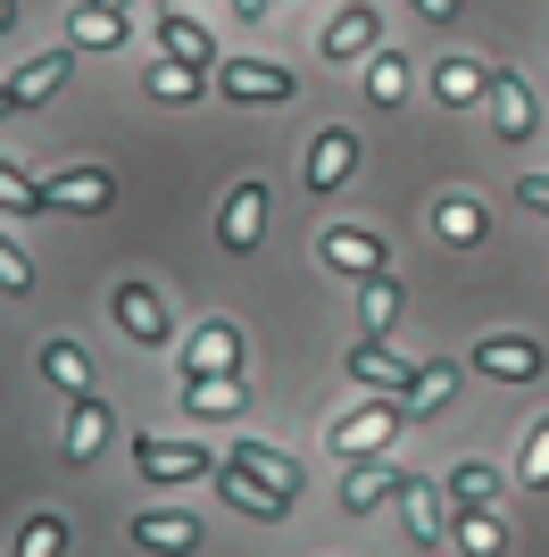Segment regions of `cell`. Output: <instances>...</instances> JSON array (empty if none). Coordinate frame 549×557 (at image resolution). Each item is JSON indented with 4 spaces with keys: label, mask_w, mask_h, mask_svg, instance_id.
Wrapping results in <instances>:
<instances>
[{
    "label": "cell",
    "mask_w": 549,
    "mask_h": 557,
    "mask_svg": "<svg viewBox=\"0 0 549 557\" xmlns=\"http://www.w3.org/2000/svg\"><path fill=\"white\" fill-rule=\"evenodd\" d=\"M400 424H408V417H400V399L375 392V399H358V408H342V417L325 424V449H333V458H350V466H358V458H383Z\"/></svg>",
    "instance_id": "cell-1"
},
{
    "label": "cell",
    "mask_w": 549,
    "mask_h": 557,
    "mask_svg": "<svg viewBox=\"0 0 549 557\" xmlns=\"http://www.w3.org/2000/svg\"><path fill=\"white\" fill-rule=\"evenodd\" d=\"M217 92L242 100V109H283L300 84H292V67H274V59H217Z\"/></svg>",
    "instance_id": "cell-2"
},
{
    "label": "cell",
    "mask_w": 549,
    "mask_h": 557,
    "mask_svg": "<svg viewBox=\"0 0 549 557\" xmlns=\"http://www.w3.org/2000/svg\"><path fill=\"white\" fill-rule=\"evenodd\" d=\"M267 209H274V191L258 184V175H242V184L225 191V209H217V242H225L233 258H251L258 242H267Z\"/></svg>",
    "instance_id": "cell-3"
},
{
    "label": "cell",
    "mask_w": 549,
    "mask_h": 557,
    "mask_svg": "<svg viewBox=\"0 0 549 557\" xmlns=\"http://www.w3.org/2000/svg\"><path fill=\"white\" fill-rule=\"evenodd\" d=\"M117 200V175L109 166H59V175H42V209H59V216H100Z\"/></svg>",
    "instance_id": "cell-4"
},
{
    "label": "cell",
    "mask_w": 549,
    "mask_h": 557,
    "mask_svg": "<svg viewBox=\"0 0 549 557\" xmlns=\"http://www.w3.org/2000/svg\"><path fill=\"white\" fill-rule=\"evenodd\" d=\"M317 50L333 59V67H358V59H375V50H383V17H375L366 0H342V9H333V25L317 34Z\"/></svg>",
    "instance_id": "cell-5"
},
{
    "label": "cell",
    "mask_w": 549,
    "mask_h": 557,
    "mask_svg": "<svg viewBox=\"0 0 549 557\" xmlns=\"http://www.w3.org/2000/svg\"><path fill=\"white\" fill-rule=\"evenodd\" d=\"M317 258L333 267V275H350V283L391 275V267H383V233H366V225H325L317 233Z\"/></svg>",
    "instance_id": "cell-6"
},
{
    "label": "cell",
    "mask_w": 549,
    "mask_h": 557,
    "mask_svg": "<svg viewBox=\"0 0 549 557\" xmlns=\"http://www.w3.org/2000/svg\"><path fill=\"white\" fill-rule=\"evenodd\" d=\"M200 374H242V325H233V317L192 325V342H183V383H200Z\"/></svg>",
    "instance_id": "cell-7"
},
{
    "label": "cell",
    "mask_w": 549,
    "mask_h": 557,
    "mask_svg": "<svg viewBox=\"0 0 549 557\" xmlns=\"http://www.w3.org/2000/svg\"><path fill=\"white\" fill-rule=\"evenodd\" d=\"M125 541H134V549H150V557H192L200 549V516L192 508H150V516H134V524H125Z\"/></svg>",
    "instance_id": "cell-8"
},
{
    "label": "cell",
    "mask_w": 549,
    "mask_h": 557,
    "mask_svg": "<svg viewBox=\"0 0 549 557\" xmlns=\"http://www.w3.org/2000/svg\"><path fill=\"white\" fill-rule=\"evenodd\" d=\"M358 159H366V150H358V134H350V125H325V134L308 141V166H300V184H308V191L325 200L333 184H350V175H358Z\"/></svg>",
    "instance_id": "cell-9"
},
{
    "label": "cell",
    "mask_w": 549,
    "mask_h": 557,
    "mask_svg": "<svg viewBox=\"0 0 549 557\" xmlns=\"http://www.w3.org/2000/svg\"><path fill=\"white\" fill-rule=\"evenodd\" d=\"M109 317H117V333L142 342V349L167 342V300L150 292V283H117V292H109Z\"/></svg>",
    "instance_id": "cell-10"
},
{
    "label": "cell",
    "mask_w": 549,
    "mask_h": 557,
    "mask_svg": "<svg viewBox=\"0 0 549 557\" xmlns=\"http://www.w3.org/2000/svg\"><path fill=\"white\" fill-rule=\"evenodd\" d=\"M541 367H549L541 342H516V333L475 342V374H491V383H541Z\"/></svg>",
    "instance_id": "cell-11"
},
{
    "label": "cell",
    "mask_w": 549,
    "mask_h": 557,
    "mask_svg": "<svg viewBox=\"0 0 549 557\" xmlns=\"http://www.w3.org/2000/svg\"><path fill=\"white\" fill-rule=\"evenodd\" d=\"M134 466L150 483H208V474H217V458H208L200 442H134Z\"/></svg>",
    "instance_id": "cell-12"
},
{
    "label": "cell",
    "mask_w": 549,
    "mask_h": 557,
    "mask_svg": "<svg viewBox=\"0 0 549 557\" xmlns=\"http://www.w3.org/2000/svg\"><path fill=\"white\" fill-rule=\"evenodd\" d=\"M416 367H425V358H400L391 342H358V349H350V374H358L366 392H383V399H400V392H408V383H416Z\"/></svg>",
    "instance_id": "cell-13"
},
{
    "label": "cell",
    "mask_w": 549,
    "mask_h": 557,
    "mask_svg": "<svg viewBox=\"0 0 549 557\" xmlns=\"http://www.w3.org/2000/svg\"><path fill=\"white\" fill-rule=\"evenodd\" d=\"M491 134L500 141H533V125H541V116H533V92H525V75H508V67H491Z\"/></svg>",
    "instance_id": "cell-14"
},
{
    "label": "cell",
    "mask_w": 549,
    "mask_h": 557,
    "mask_svg": "<svg viewBox=\"0 0 549 557\" xmlns=\"http://www.w3.org/2000/svg\"><path fill=\"white\" fill-rule=\"evenodd\" d=\"M450 399H457V367H450V358H425V367H416V383L400 392V417H408V424H434Z\"/></svg>",
    "instance_id": "cell-15"
},
{
    "label": "cell",
    "mask_w": 549,
    "mask_h": 557,
    "mask_svg": "<svg viewBox=\"0 0 549 557\" xmlns=\"http://www.w3.org/2000/svg\"><path fill=\"white\" fill-rule=\"evenodd\" d=\"M75 75V50H42L34 67L9 75V109H42V100H59V84Z\"/></svg>",
    "instance_id": "cell-16"
},
{
    "label": "cell",
    "mask_w": 549,
    "mask_h": 557,
    "mask_svg": "<svg viewBox=\"0 0 549 557\" xmlns=\"http://www.w3.org/2000/svg\"><path fill=\"white\" fill-rule=\"evenodd\" d=\"M159 50L175 59V67L217 75V42H208V25H200V17H183V9H167V17H159Z\"/></svg>",
    "instance_id": "cell-17"
},
{
    "label": "cell",
    "mask_w": 549,
    "mask_h": 557,
    "mask_svg": "<svg viewBox=\"0 0 549 557\" xmlns=\"http://www.w3.org/2000/svg\"><path fill=\"white\" fill-rule=\"evenodd\" d=\"M225 466H233V474H251V483H267V491H283V499L300 491V466L283 458V449H267V442H233Z\"/></svg>",
    "instance_id": "cell-18"
},
{
    "label": "cell",
    "mask_w": 549,
    "mask_h": 557,
    "mask_svg": "<svg viewBox=\"0 0 549 557\" xmlns=\"http://www.w3.org/2000/svg\"><path fill=\"white\" fill-rule=\"evenodd\" d=\"M208 483L225 491V508H242V516H258V524H274V516H292V499H283V491H267V483H251V474H233L225 458H217V474H208Z\"/></svg>",
    "instance_id": "cell-19"
},
{
    "label": "cell",
    "mask_w": 549,
    "mask_h": 557,
    "mask_svg": "<svg viewBox=\"0 0 549 557\" xmlns=\"http://www.w3.org/2000/svg\"><path fill=\"white\" fill-rule=\"evenodd\" d=\"M483 92H491V67H483V59H441L434 67V100L441 109H475Z\"/></svg>",
    "instance_id": "cell-20"
},
{
    "label": "cell",
    "mask_w": 549,
    "mask_h": 557,
    "mask_svg": "<svg viewBox=\"0 0 549 557\" xmlns=\"http://www.w3.org/2000/svg\"><path fill=\"white\" fill-rule=\"evenodd\" d=\"M109 424H117V417H109V408H100V399H91V392H84V399H75V408H68V433H59V449H68V458H75V466H84V458H91V449L109 442Z\"/></svg>",
    "instance_id": "cell-21"
},
{
    "label": "cell",
    "mask_w": 549,
    "mask_h": 557,
    "mask_svg": "<svg viewBox=\"0 0 549 557\" xmlns=\"http://www.w3.org/2000/svg\"><path fill=\"white\" fill-rule=\"evenodd\" d=\"M358 325H366V342H391V325H400V283L391 275L358 283Z\"/></svg>",
    "instance_id": "cell-22"
},
{
    "label": "cell",
    "mask_w": 549,
    "mask_h": 557,
    "mask_svg": "<svg viewBox=\"0 0 549 557\" xmlns=\"http://www.w3.org/2000/svg\"><path fill=\"white\" fill-rule=\"evenodd\" d=\"M434 225H441V242H450V250H475L483 233H491V216H483V200H466V191H450V200H441V209H434Z\"/></svg>",
    "instance_id": "cell-23"
},
{
    "label": "cell",
    "mask_w": 549,
    "mask_h": 557,
    "mask_svg": "<svg viewBox=\"0 0 549 557\" xmlns=\"http://www.w3.org/2000/svg\"><path fill=\"white\" fill-rule=\"evenodd\" d=\"M400 483H408L400 466H358V474L342 483V508H350V516H375V508H383V499H391Z\"/></svg>",
    "instance_id": "cell-24"
},
{
    "label": "cell",
    "mask_w": 549,
    "mask_h": 557,
    "mask_svg": "<svg viewBox=\"0 0 549 557\" xmlns=\"http://www.w3.org/2000/svg\"><path fill=\"white\" fill-rule=\"evenodd\" d=\"M68 34H75V50H117L125 42V17L100 9V0H84V9H68Z\"/></svg>",
    "instance_id": "cell-25"
},
{
    "label": "cell",
    "mask_w": 549,
    "mask_h": 557,
    "mask_svg": "<svg viewBox=\"0 0 549 557\" xmlns=\"http://www.w3.org/2000/svg\"><path fill=\"white\" fill-rule=\"evenodd\" d=\"M457 549H466V557H508L500 508H457Z\"/></svg>",
    "instance_id": "cell-26"
},
{
    "label": "cell",
    "mask_w": 549,
    "mask_h": 557,
    "mask_svg": "<svg viewBox=\"0 0 549 557\" xmlns=\"http://www.w3.org/2000/svg\"><path fill=\"white\" fill-rule=\"evenodd\" d=\"M142 92L167 100V109H183V100H200V92H208V75H200V67H175V59H159V67L142 75Z\"/></svg>",
    "instance_id": "cell-27"
},
{
    "label": "cell",
    "mask_w": 549,
    "mask_h": 557,
    "mask_svg": "<svg viewBox=\"0 0 549 557\" xmlns=\"http://www.w3.org/2000/svg\"><path fill=\"white\" fill-rule=\"evenodd\" d=\"M366 100H375V109H400V100H408V59H400V50H375V59H366Z\"/></svg>",
    "instance_id": "cell-28"
},
{
    "label": "cell",
    "mask_w": 549,
    "mask_h": 557,
    "mask_svg": "<svg viewBox=\"0 0 549 557\" xmlns=\"http://www.w3.org/2000/svg\"><path fill=\"white\" fill-rule=\"evenodd\" d=\"M183 408L192 417H242V383L233 374H200V383H183Z\"/></svg>",
    "instance_id": "cell-29"
},
{
    "label": "cell",
    "mask_w": 549,
    "mask_h": 557,
    "mask_svg": "<svg viewBox=\"0 0 549 557\" xmlns=\"http://www.w3.org/2000/svg\"><path fill=\"white\" fill-rule=\"evenodd\" d=\"M42 374H50L68 399H84V392H91V358H84V342H50V349H42Z\"/></svg>",
    "instance_id": "cell-30"
},
{
    "label": "cell",
    "mask_w": 549,
    "mask_h": 557,
    "mask_svg": "<svg viewBox=\"0 0 549 557\" xmlns=\"http://www.w3.org/2000/svg\"><path fill=\"white\" fill-rule=\"evenodd\" d=\"M400 508H408V533L434 549V541H441V499H434V483H416V474H408V483H400Z\"/></svg>",
    "instance_id": "cell-31"
},
{
    "label": "cell",
    "mask_w": 549,
    "mask_h": 557,
    "mask_svg": "<svg viewBox=\"0 0 549 557\" xmlns=\"http://www.w3.org/2000/svg\"><path fill=\"white\" fill-rule=\"evenodd\" d=\"M450 499H457V508H491V499H500V474H491L483 458L450 466Z\"/></svg>",
    "instance_id": "cell-32"
},
{
    "label": "cell",
    "mask_w": 549,
    "mask_h": 557,
    "mask_svg": "<svg viewBox=\"0 0 549 557\" xmlns=\"http://www.w3.org/2000/svg\"><path fill=\"white\" fill-rule=\"evenodd\" d=\"M17 557H68V516H25V533H17Z\"/></svg>",
    "instance_id": "cell-33"
},
{
    "label": "cell",
    "mask_w": 549,
    "mask_h": 557,
    "mask_svg": "<svg viewBox=\"0 0 549 557\" xmlns=\"http://www.w3.org/2000/svg\"><path fill=\"white\" fill-rule=\"evenodd\" d=\"M0 209L9 216H42V184H34L17 159H0Z\"/></svg>",
    "instance_id": "cell-34"
},
{
    "label": "cell",
    "mask_w": 549,
    "mask_h": 557,
    "mask_svg": "<svg viewBox=\"0 0 549 557\" xmlns=\"http://www.w3.org/2000/svg\"><path fill=\"white\" fill-rule=\"evenodd\" d=\"M516 466H525V483H533V491H549V417L525 433V458H516Z\"/></svg>",
    "instance_id": "cell-35"
},
{
    "label": "cell",
    "mask_w": 549,
    "mask_h": 557,
    "mask_svg": "<svg viewBox=\"0 0 549 557\" xmlns=\"http://www.w3.org/2000/svg\"><path fill=\"white\" fill-rule=\"evenodd\" d=\"M0 292H34V267H25L17 242H0Z\"/></svg>",
    "instance_id": "cell-36"
},
{
    "label": "cell",
    "mask_w": 549,
    "mask_h": 557,
    "mask_svg": "<svg viewBox=\"0 0 549 557\" xmlns=\"http://www.w3.org/2000/svg\"><path fill=\"white\" fill-rule=\"evenodd\" d=\"M425 25H466V0H408Z\"/></svg>",
    "instance_id": "cell-37"
},
{
    "label": "cell",
    "mask_w": 549,
    "mask_h": 557,
    "mask_svg": "<svg viewBox=\"0 0 549 557\" xmlns=\"http://www.w3.org/2000/svg\"><path fill=\"white\" fill-rule=\"evenodd\" d=\"M516 200H525V209H541V216H549V175H525V184H516Z\"/></svg>",
    "instance_id": "cell-38"
},
{
    "label": "cell",
    "mask_w": 549,
    "mask_h": 557,
    "mask_svg": "<svg viewBox=\"0 0 549 557\" xmlns=\"http://www.w3.org/2000/svg\"><path fill=\"white\" fill-rule=\"evenodd\" d=\"M267 9H274V0H233V17H251V25L267 17Z\"/></svg>",
    "instance_id": "cell-39"
},
{
    "label": "cell",
    "mask_w": 549,
    "mask_h": 557,
    "mask_svg": "<svg viewBox=\"0 0 549 557\" xmlns=\"http://www.w3.org/2000/svg\"><path fill=\"white\" fill-rule=\"evenodd\" d=\"M0 34H17V0H0Z\"/></svg>",
    "instance_id": "cell-40"
},
{
    "label": "cell",
    "mask_w": 549,
    "mask_h": 557,
    "mask_svg": "<svg viewBox=\"0 0 549 557\" xmlns=\"http://www.w3.org/2000/svg\"><path fill=\"white\" fill-rule=\"evenodd\" d=\"M100 9H117V17H125V9H134V0H100Z\"/></svg>",
    "instance_id": "cell-41"
},
{
    "label": "cell",
    "mask_w": 549,
    "mask_h": 557,
    "mask_svg": "<svg viewBox=\"0 0 549 557\" xmlns=\"http://www.w3.org/2000/svg\"><path fill=\"white\" fill-rule=\"evenodd\" d=\"M0 116H9V84H0Z\"/></svg>",
    "instance_id": "cell-42"
}]
</instances>
